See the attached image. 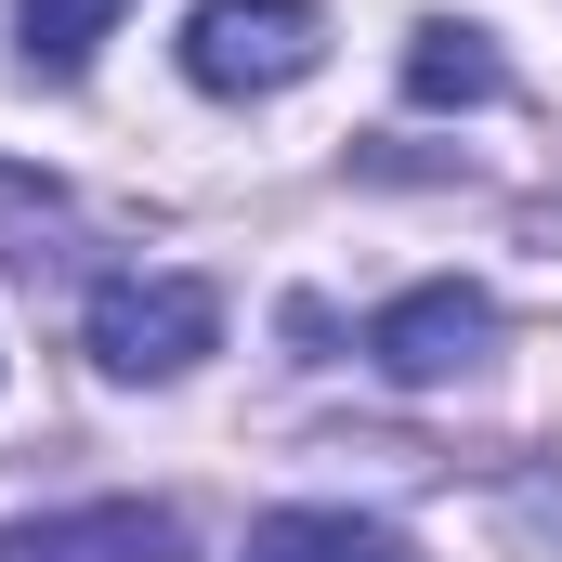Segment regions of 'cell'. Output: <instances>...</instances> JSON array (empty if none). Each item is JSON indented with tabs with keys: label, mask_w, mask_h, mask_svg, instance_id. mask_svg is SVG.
Wrapping results in <instances>:
<instances>
[{
	"label": "cell",
	"mask_w": 562,
	"mask_h": 562,
	"mask_svg": "<svg viewBox=\"0 0 562 562\" xmlns=\"http://www.w3.org/2000/svg\"><path fill=\"white\" fill-rule=\"evenodd\" d=\"M132 0H13V40H26V66L40 79H79L92 53H105V26H119Z\"/></svg>",
	"instance_id": "cell-7"
},
{
	"label": "cell",
	"mask_w": 562,
	"mask_h": 562,
	"mask_svg": "<svg viewBox=\"0 0 562 562\" xmlns=\"http://www.w3.org/2000/svg\"><path fill=\"white\" fill-rule=\"evenodd\" d=\"M484 340H497V301H484V288H458V276H431V288H406V301H380L367 367H380V380H406V393H431V380H458Z\"/></svg>",
	"instance_id": "cell-3"
},
{
	"label": "cell",
	"mask_w": 562,
	"mask_h": 562,
	"mask_svg": "<svg viewBox=\"0 0 562 562\" xmlns=\"http://www.w3.org/2000/svg\"><path fill=\"white\" fill-rule=\"evenodd\" d=\"M406 105H497V40L484 26H419L406 40Z\"/></svg>",
	"instance_id": "cell-6"
},
{
	"label": "cell",
	"mask_w": 562,
	"mask_h": 562,
	"mask_svg": "<svg viewBox=\"0 0 562 562\" xmlns=\"http://www.w3.org/2000/svg\"><path fill=\"white\" fill-rule=\"evenodd\" d=\"M327 66V0H196L183 79L196 92H288Z\"/></svg>",
	"instance_id": "cell-2"
},
{
	"label": "cell",
	"mask_w": 562,
	"mask_h": 562,
	"mask_svg": "<svg viewBox=\"0 0 562 562\" xmlns=\"http://www.w3.org/2000/svg\"><path fill=\"white\" fill-rule=\"evenodd\" d=\"M183 524L144 510V497H92V510H53V524H13L0 562H170Z\"/></svg>",
	"instance_id": "cell-4"
},
{
	"label": "cell",
	"mask_w": 562,
	"mask_h": 562,
	"mask_svg": "<svg viewBox=\"0 0 562 562\" xmlns=\"http://www.w3.org/2000/svg\"><path fill=\"white\" fill-rule=\"evenodd\" d=\"M249 562H419L393 524H353V510H262Z\"/></svg>",
	"instance_id": "cell-5"
},
{
	"label": "cell",
	"mask_w": 562,
	"mask_h": 562,
	"mask_svg": "<svg viewBox=\"0 0 562 562\" xmlns=\"http://www.w3.org/2000/svg\"><path fill=\"white\" fill-rule=\"evenodd\" d=\"M210 340H223L210 276H105L92 288V367L105 380H183Z\"/></svg>",
	"instance_id": "cell-1"
}]
</instances>
